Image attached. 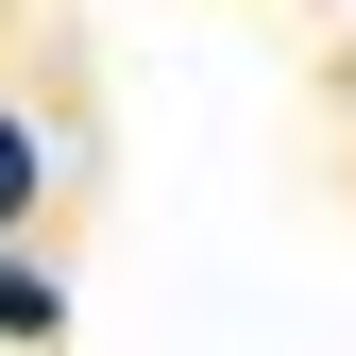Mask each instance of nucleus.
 <instances>
[{
    "instance_id": "nucleus-1",
    "label": "nucleus",
    "mask_w": 356,
    "mask_h": 356,
    "mask_svg": "<svg viewBox=\"0 0 356 356\" xmlns=\"http://www.w3.org/2000/svg\"><path fill=\"white\" fill-rule=\"evenodd\" d=\"M51 323H68V289H51V272H17V254H0V339H51Z\"/></svg>"
},
{
    "instance_id": "nucleus-2",
    "label": "nucleus",
    "mask_w": 356,
    "mask_h": 356,
    "mask_svg": "<svg viewBox=\"0 0 356 356\" xmlns=\"http://www.w3.org/2000/svg\"><path fill=\"white\" fill-rule=\"evenodd\" d=\"M34 187H51V153H34V119H0V220H34Z\"/></svg>"
}]
</instances>
